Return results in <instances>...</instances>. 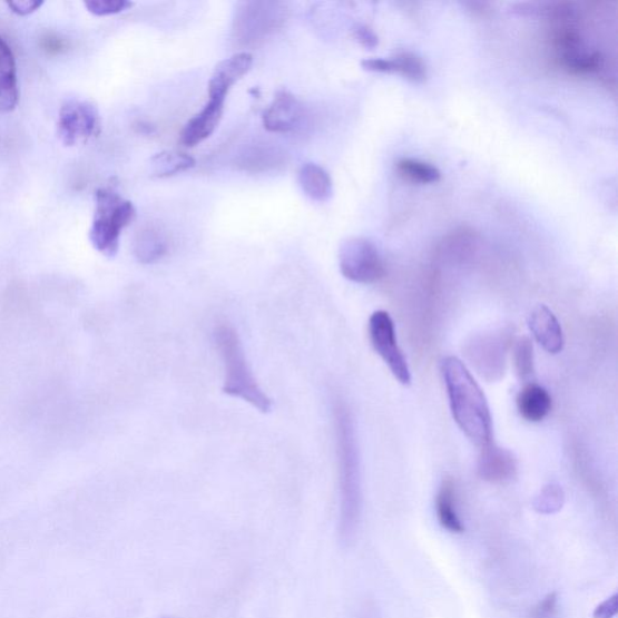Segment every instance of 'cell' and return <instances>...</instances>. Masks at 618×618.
Wrapping results in <instances>:
<instances>
[{"label":"cell","instance_id":"25","mask_svg":"<svg viewBox=\"0 0 618 618\" xmlns=\"http://www.w3.org/2000/svg\"><path fill=\"white\" fill-rule=\"evenodd\" d=\"M133 6L134 3L128 2V0H90V2H85L86 9L96 17L115 16V13L133 8Z\"/></svg>","mask_w":618,"mask_h":618},{"label":"cell","instance_id":"26","mask_svg":"<svg viewBox=\"0 0 618 618\" xmlns=\"http://www.w3.org/2000/svg\"><path fill=\"white\" fill-rule=\"evenodd\" d=\"M559 612V599L557 594H550L540 600L529 618H557Z\"/></svg>","mask_w":618,"mask_h":618},{"label":"cell","instance_id":"20","mask_svg":"<svg viewBox=\"0 0 618 618\" xmlns=\"http://www.w3.org/2000/svg\"><path fill=\"white\" fill-rule=\"evenodd\" d=\"M195 166V160L192 156L175 153L164 151L153 157L151 167L153 174L156 177H169L180 174V171L188 170Z\"/></svg>","mask_w":618,"mask_h":618},{"label":"cell","instance_id":"19","mask_svg":"<svg viewBox=\"0 0 618 618\" xmlns=\"http://www.w3.org/2000/svg\"><path fill=\"white\" fill-rule=\"evenodd\" d=\"M167 253L164 235L154 227L143 228L135 239V255L141 264H154Z\"/></svg>","mask_w":618,"mask_h":618},{"label":"cell","instance_id":"10","mask_svg":"<svg viewBox=\"0 0 618 618\" xmlns=\"http://www.w3.org/2000/svg\"><path fill=\"white\" fill-rule=\"evenodd\" d=\"M253 67V56L248 52L236 53L229 59L220 62L215 68L208 84V96L212 99L225 102L229 90L244 77L247 76Z\"/></svg>","mask_w":618,"mask_h":618},{"label":"cell","instance_id":"27","mask_svg":"<svg viewBox=\"0 0 618 618\" xmlns=\"http://www.w3.org/2000/svg\"><path fill=\"white\" fill-rule=\"evenodd\" d=\"M353 36L356 41L367 49H373L379 46V37L371 30L370 27L359 24L354 28Z\"/></svg>","mask_w":618,"mask_h":618},{"label":"cell","instance_id":"15","mask_svg":"<svg viewBox=\"0 0 618 618\" xmlns=\"http://www.w3.org/2000/svg\"><path fill=\"white\" fill-rule=\"evenodd\" d=\"M517 408L526 421L539 423L550 414L552 398L543 386L536 382H529L517 396Z\"/></svg>","mask_w":618,"mask_h":618},{"label":"cell","instance_id":"3","mask_svg":"<svg viewBox=\"0 0 618 618\" xmlns=\"http://www.w3.org/2000/svg\"><path fill=\"white\" fill-rule=\"evenodd\" d=\"M214 340L225 366L224 393L248 402L263 413L269 412L272 401L253 376L236 330L222 324L215 328Z\"/></svg>","mask_w":618,"mask_h":618},{"label":"cell","instance_id":"14","mask_svg":"<svg viewBox=\"0 0 618 618\" xmlns=\"http://www.w3.org/2000/svg\"><path fill=\"white\" fill-rule=\"evenodd\" d=\"M19 102V82L16 56L6 39L0 36V114L17 108Z\"/></svg>","mask_w":618,"mask_h":618},{"label":"cell","instance_id":"12","mask_svg":"<svg viewBox=\"0 0 618 618\" xmlns=\"http://www.w3.org/2000/svg\"><path fill=\"white\" fill-rule=\"evenodd\" d=\"M528 326L543 351L558 354L563 351L565 335L553 312L545 305L530 312Z\"/></svg>","mask_w":618,"mask_h":618},{"label":"cell","instance_id":"11","mask_svg":"<svg viewBox=\"0 0 618 618\" xmlns=\"http://www.w3.org/2000/svg\"><path fill=\"white\" fill-rule=\"evenodd\" d=\"M517 459L513 453L491 442L481 449L479 458V477L490 483H507L514 479Z\"/></svg>","mask_w":618,"mask_h":618},{"label":"cell","instance_id":"7","mask_svg":"<svg viewBox=\"0 0 618 618\" xmlns=\"http://www.w3.org/2000/svg\"><path fill=\"white\" fill-rule=\"evenodd\" d=\"M59 137L66 147H76L99 133V114L88 100L70 99L60 110Z\"/></svg>","mask_w":618,"mask_h":618},{"label":"cell","instance_id":"29","mask_svg":"<svg viewBox=\"0 0 618 618\" xmlns=\"http://www.w3.org/2000/svg\"><path fill=\"white\" fill-rule=\"evenodd\" d=\"M362 67L369 71H376V73H393L391 59H367L362 62Z\"/></svg>","mask_w":618,"mask_h":618},{"label":"cell","instance_id":"9","mask_svg":"<svg viewBox=\"0 0 618 618\" xmlns=\"http://www.w3.org/2000/svg\"><path fill=\"white\" fill-rule=\"evenodd\" d=\"M304 118V107L290 91H279L264 112V126L268 133L290 134Z\"/></svg>","mask_w":618,"mask_h":618},{"label":"cell","instance_id":"4","mask_svg":"<svg viewBox=\"0 0 618 618\" xmlns=\"http://www.w3.org/2000/svg\"><path fill=\"white\" fill-rule=\"evenodd\" d=\"M136 218L133 203L110 189L96 193V209L90 241L99 253L108 257L118 254L122 229Z\"/></svg>","mask_w":618,"mask_h":618},{"label":"cell","instance_id":"17","mask_svg":"<svg viewBox=\"0 0 618 618\" xmlns=\"http://www.w3.org/2000/svg\"><path fill=\"white\" fill-rule=\"evenodd\" d=\"M298 182L302 190L317 203H326L334 194L332 177L327 171L315 164H306L301 167Z\"/></svg>","mask_w":618,"mask_h":618},{"label":"cell","instance_id":"23","mask_svg":"<svg viewBox=\"0 0 618 618\" xmlns=\"http://www.w3.org/2000/svg\"><path fill=\"white\" fill-rule=\"evenodd\" d=\"M513 363L521 381L529 382L534 376V349L529 337L522 336L514 341Z\"/></svg>","mask_w":618,"mask_h":618},{"label":"cell","instance_id":"13","mask_svg":"<svg viewBox=\"0 0 618 618\" xmlns=\"http://www.w3.org/2000/svg\"><path fill=\"white\" fill-rule=\"evenodd\" d=\"M224 106L223 100L209 98L204 109L185 125L182 133L184 146L194 148L208 139L223 119Z\"/></svg>","mask_w":618,"mask_h":618},{"label":"cell","instance_id":"24","mask_svg":"<svg viewBox=\"0 0 618 618\" xmlns=\"http://www.w3.org/2000/svg\"><path fill=\"white\" fill-rule=\"evenodd\" d=\"M565 504V492L558 484L543 488L534 501V507L540 513H555Z\"/></svg>","mask_w":618,"mask_h":618},{"label":"cell","instance_id":"22","mask_svg":"<svg viewBox=\"0 0 618 618\" xmlns=\"http://www.w3.org/2000/svg\"><path fill=\"white\" fill-rule=\"evenodd\" d=\"M393 73H399L412 82H423L426 79V66L419 55L399 52L391 59Z\"/></svg>","mask_w":618,"mask_h":618},{"label":"cell","instance_id":"5","mask_svg":"<svg viewBox=\"0 0 618 618\" xmlns=\"http://www.w3.org/2000/svg\"><path fill=\"white\" fill-rule=\"evenodd\" d=\"M340 268L344 278L359 284H372L385 275L383 258L371 241L351 238L340 249Z\"/></svg>","mask_w":618,"mask_h":618},{"label":"cell","instance_id":"8","mask_svg":"<svg viewBox=\"0 0 618 618\" xmlns=\"http://www.w3.org/2000/svg\"><path fill=\"white\" fill-rule=\"evenodd\" d=\"M507 342L499 335L473 337L468 344L467 355L473 369L488 382H496L504 376L507 361Z\"/></svg>","mask_w":618,"mask_h":618},{"label":"cell","instance_id":"30","mask_svg":"<svg viewBox=\"0 0 618 618\" xmlns=\"http://www.w3.org/2000/svg\"><path fill=\"white\" fill-rule=\"evenodd\" d=\"M618 596L615 595L611 598L607 599L606 601L601 602L600 606L596 609L594 617L595 618H614L617 614L618 609Z\"/></svg>","mask_w":618,"mask_h":618},{"label":"cell","instance_id":"28","mask_svg":"<svg viewBox=\"0 0 618 618\" xmlns=\"http://www.w3.org/2000/svg\"><path fill=\"white\" fill-rule=\"evenodd\" d=\"M42 4L45 3L38 2V0H20V2L8 3V7L17 16L27 17L39 10Z\"/></svg>","mask_w":618,"mask_h":618},{"label":"cell","instance_id":"2","mask_svg":"<svg viewBox=\"0 0 618 618\" xmlns=\"http://www.w3.org/2000/svg\"><path fill=\"white\" fill-rule=\"evenodd\" d=\"M334 415L341 496L340 530L342 539L351 541L362 514L361 464L352 414L341 400L335 401Z\"/></svg>","mask_w":618,"mask_h":618},{"label":"cell","instance_id":"21","mask_svg":"<svg viewBox=\"0 0 618 618\" xmlns=\"http://www.w3.org/2000/svg\"><path fill=\"white\" fill-rule=\"evenodd\" d=\"M396 170L402 178L413 183L431 184L441 179V171L436 166L420 160L402 159L398 161Z\"/></svg>","mask_w":618,"mask_h":618},{"label":"cell","instance_id":"6","mask_svg":"<svg viewBox=\"0 0 618 618\" xmlns=\"http://www.w3.org/2000/svg\"><path fill=\"white\" fill-rule=\"evenodd\" d=\"M369 335L373 350L383 359L393 376L401 384H411V370L404 352L399 347L391 314L385 311L373 313L369 321Z\"/></svg>","mask_w":618,"mask_h":618},{"label":"cell","instance_id":"1","mask_svg":"<svg viewBox=\"0 0 618 618\" xmlns=\"http://www.w3.org/2000/svg\"><path fill=\"white\" fill-rule=\"evenodd\" d=\"M442 377L453 419L464 435L478 448L493 442V420L481 386L464 363L455 356L443 359Z\"/></svg>","mask_w":618,"mask_h":618},{"label":"cell","instance_id":"18","mask_svg":"<svg viewBox=\"0 0 618 618\" xmlns=\"http://www.w3.org/2000/svg\"><path fill=\"white\" fill-rule=\"evenodd\" d=\"M436 514L442 528L453 534H462L464 526L457 509V490L451 479L443 480L436 497Z\"/></svg>","mask_w":618,"mask_h":618},{"label":"cell","instance_id":"16","mask_svg":"<svg viewBox=\"0 0 618 618\" xmlns=\"http://www.w3.org/2000/svg\"><path fill=\"white\" fill-rule=\"evenodd\" d=\"M269 6V3H249L242 9L236 20V31L241 32L243 39L255 40L275 26L278 20L273 16L275 9H268Z\"/></svg>","mask_w":618,"mask_h":618}]
</instances>
